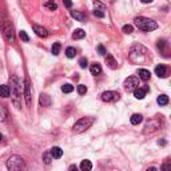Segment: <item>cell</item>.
Returning a JSON list of instances; mask_svg holds the SVG:
<instances>
[{
    "instance_id": "4dcf8cb0",
    "label": "cell",
    "mask_w": 171,
    "mask_h": 171,
    "mask_svg": "<svg viewBox=\"0 0 171 171\" xmlns=\"http://www.w3.org/2000/svg\"><path fill=\"white\" fill-rule=\"evenodd\" d=\"M79 65H80V68H86L87 65H88L87 58H80V59H79Z\"/></svg>"
},
{
    "instance_id": "8d00e7d4",
    "label": "cell",
    "mask_w": 171,
    "mask_h": 171,
    "mask_svg": "<svg viewBox=\"0 0 171 171\" xmlns=\"http://www.w3.org/2000/svg\"><path fill=\"white\" fill-rule=\"evenodd\" d=\"M68 171H79V169H78V166L71 165V166H70V169H68Z\"/></svg>"
},
{
    "instance_id": "1f68e13d",
    "label": "cell",
    "mask_w": 171,
    "mask_h": 171,
    "mask_svg": "<svg viewBox=\"0 0 171 171\" xmlns=\"http://www.w3.org/2000/svg\"><path fill=\"white\" fill-rule=\"evenodd\" d=\"M19 36H20V39H21L23 42H25V43L30 42V38H28V35L25 34V31H20V32H19Z\"/></svg>"
},
{
    "instance_id": "f35d334b",
    "label": "cell",
    "mask_w": 171,
    "mask_h": 171,
    "mask_svg": "<svg viewBox=\"0 0 171 171\" xmlns=\"http://www.w3.org/2000/svg\"><path fill=\"white\" fill-rule=\"evenodd\" d=\"M140 2H142V3H144V4H147V3H151L152 0H140Z\"/></svg>"
},
{
    "instance_id": "8fae6325",
    "label": "cell",
    "mask_w": 171,
    "mask_h": 171,
    "mask_svg": "<svg viewBox=\"0 0 171 171\" xmlns=\"http://www.w3.org/2000/svg\"><path fill=\"white\" fill-rule=\"evenodd\" d=\"M155 74L158 75L159 78H166V76H167V68H166V65H163V64L156 65V67H155Z\"/></svg>"
},
{
    "instance_id": "60d3db41",
    "label": "cell",
    "mask_w": 171,
    "mask_h": 171,
    "mask_svg": "<svg viewBox=\"0 0 171 171\" xmlns=\"http://www.w3.org/2000/svg\"><path fill=\"white\" fill-rule=\"evenodd\" d=\"M3 139V135H2V134H0V140H2Z\"/></svg>"
},
{
    "instance_id": "7c38bea8",
    "label": "cell",
    "mask_w": 171,
    "mask_h": 171,
    "mask_svg": "<svg viewBox=\"0 0 171 171\" xmlns=\"http://www.w3.org/2000/svg\"><path fill=\"white\" fill-rule=\"evenodd\" d=\"M51 156H52V159H59L63 156V150H61L60 147H52L50 151Z\"/></svg>"
},
{
    "instance_id": "30bf717a",
    "label": "cell",
    "mask_w": 171,
    "mask_h": 171,
    "mask_svg": "<svg viewBox=\"0 0 171 171\" xmlns=\"http://www.w3.org/2000/svg\"><path fill=\"white\" fill-rule=\"evenodd\" d=\"M32 28H34V31H35V34L39 36V38H47L48 36V31L46 30V28H43L40 27V25H32Z\"/></svg>"
},
{
    "instance_id": "f546056e",
    "label": "cell",
    "mask_w": 171,
    "mask_h": 171,
    "mask_svg": "<svg viewBox=\"0 0 171 171\" xmlns=\"http://www.w3.org/2000/svg\"><path fill=\"white\" fill-rule=\"evenodd\" d=\"M86 92H87V87L84 84H79L78 86V94L79 95H84Z\"/></svg>"
},
{
    "instance_id": "8992f818",
    "label": "cell",
    "mask_w": 171,
    "mask_h": 171,
    "mask_svg": "<svg viewBox=\"0 0 171 171\" xmlns=\"http://www.w3.org/2000/svg\"><path fill=\"white\" fill-rule=\"evenodd\" d=\"M139 87V79L136 76H128V78L125 80V88L126 91H134Z\"/></svg>"
},
{
    "instance_id": "2e32d148",
    "label": "cell",
    "mask_w": 171,
    "mask_h": 171,
    "mask_svg": "<svg viewBox=\"0 0 171 171\" xmlns=\"http://www.w3.org/2000/svg\"><path fill=\"white\" fill-rule=\"evenodd\" d=\"M132 92H134V96H135L136 99H139V100H140V99H143V98L146 96V91H144L143 88H140V87H138V88H136V90H134Z\"/></svg>"
},
{
    "instance_id": "3957f363",
    "label": "cell",
    "mask_w": 171,
    "mask_h": 171,
    "mask_svg": "<svg viewBox=\"0 0 171 171\" xmlns=\"http://www.w3.org/2000/svg\"><path fill=\"white\" fill-rule=\"evenodd\" d=\"M134 23L139 30L142 31H154L158 28V24L155 23L154 20L148 19V17H144V16H139V17H135V20H134Z\"/></svg>"
},
{
    "instance_id": "d6a6232c",
    "label": "cell",
    "mask_w": 171,
    "mask_h": 171,
    "mask_svg": "<svg viewBox=\"0 0 171 171\" xmlns=\"http://www.w3.org/2000/svg\"><path fill=\"white\" fill-rule=\"evenodd\" d=\"M161 170H162V171H171V165H170L169 162L163 163L162 167H161Z\"/></svg>"
},
{
    "instance_id": "d4e9b609",
    "label": "cell",
    "mask_w": 171,
    "mask_h": 171,
    "mask_svg": "<svg viewBox=\"0 0 171 171\" xmlns=\"http://www.w3.org/2000/svg\"><path fill=\"white\" fill-rule=\"evenodd\" d=\"M60 48H61V46H60V43H54V46H52V54L55 56H58L60 54Z\"/></svg>"
},
{
    "instance_id": "4fadbf2b",
    "label": "cell",
    "mask_w": 171,
    "mask_h": 171,
    "mask_svg": "<svg viewBox=\"0 0 171 171\" xmlns=\"http://www.w3.org/2000/svg\"><path fill=\"white\" fill-rule=\"evenodd\" d=\"M138 75H139V79H142V80H144V82L148 80L151 76L150 71L146 70V68H139V70H138Z\"/></svg>"
},
{
    "instance_id": "7402d4cb",
    "label": "cell",
    "mask_w": 171,
    "mask_h": 171,
    "mask_svg": "<svg viewBox=\"0 0 171 171\" xmlns=\"http://www.w3.org/2000/svg\"><path fill=\"white\" fill-rule=\"evenodd\" d=\"M7 116H8V111H7V108L0 104V122H4L7 119Z\"/></svg>"
},
{
    "instance_id": "74e56055",
    "label": "cell",
    "mask_w": 171,
    "mask_h": 171,
    "mask_svg": "<svg viewBox=\"0 0 171 171\" xmlns=\"http://www.w3.org/2000/svg\"><path fill=\"white\" fill-rule=\"evenodd\" d=\"M146 171H158V170H156L155 167H148V169H147Z\"/></svg>"
},
{
    "instance_id": "5b68a950",
    "label": "cell",
    "mask_w": 171,
    "mask_h": 171,
    "mask_svg": "<svg viewBox=\"0 0 171 171\" xmlns=\"http://www.w3.org/2000/svg\"><path fill=\"white\" fill-rule=\"evenodd\" d=\"M3 34H4L6 39L9 43H15V32H13V27L8 20H6L4 24H3Z\"/></svg>"
},
{
    "instance_id": "836d02e7",
    "label": "cell",
    "mask_w": 171,
    "mask_h": 171,
    "mask_svg": "<svg viewBox=\"0 0 171 171\" xmlns=\"http://www.w3.org/2000/svg\"><path fill=\"white\" fill-rule=\"evenodd\" d=\"M94 15H95L96 17H104V12H102L100 9H94Z\"/></svg>"
},
{
    "instance_id": "d6986e66",
    "label": "cell",
    "mask_w": 171,
    "mask_h": 171,
    "mask_svg": "<svg viewBox=\"0 0 171 171\" xmlns=\"http://www.w3.org/2000/svg\"><path fill=\"white\" fill-rule=\"evenodd\" d=\"M142 121H143V116H142L140 114H134L132 116H131V119H130L131 125H134V126L139 125V123H140Z\"/></svg>"
},
{
    "instance_id": "277c9868",
    "label": "cell",
    "mask_w": 171,
    "mask_h": 171,
    "mask_svg": "<svg viewBox=\"0 0 171 171\" xmlns=\"http://www.w3.org/2000/svg\"><path fill=\"white\" fill-rule=\"evenodd\" d=\"M92 123H94V118H90V116H87V118H80L78 122L74 125V132L76 134H80L83 132V131H86V130H88L91 126H92Z\"/></svg>"
},
{
    "instance_id": "5bb4252c",
    "label": "cell",
    "mask_w": 171,
    "mask_h": 171,
    "mask_svg": "<svg viewBox=\"0 0 171 171\" xmlns=\"http://www.w3.org/2000/svg\"><path fill=\"white\" fill-rule=\"evenodd\" d=\"M39 102L43 107H50L51 106V98L47 95V94H42L40 98H39Z\"/></svg>"
},
{
    "instance_id": "cb8c5ba5",
    "label": "cell",
    "mask_w": 171,
    "mask_h": 171,
    "mask_svg": "<svg viewBox=\"0 0 171 171\" xmlns=\"http://www.w3.org/2000/svg\"><path fill=\"white\" fill-rule=\"evenodd\" d=\"M65 55H67V58L72 59V58H75V55H76V50L74 47H68V48L65 50Z\"/></svg>"
},
{
    "instance_id": "9a60e30c",
    "label": "cell",
    "mask_w": 171,
    "mask_h": 171,
    "mask_svg": "<svg viewBox=\"0 0 171 171\" xmlns=\"http://www.w3.org/2000/svg\"><path fill=\"white\" fill-rule=\"evenodd\" d=\"M106 63H107L108 67L112 68V70H115V68L118 67V63H116V60L114 59V56L110 55V54H107V56H106Z\"/></svg>"
},
{
    "instance_id": "ab89813d",
    "label": "cell",
    "mask_w": 171,
    "mask_h": 171,
    "mask_svg": "<svg viewBox=\"0 0 171 171\" xmlns=\"http://www.w3.org/2000/svg\"><path fill=\"white\" fill-rule=\"evenodd\" d=\"M158 143H159V144H162V146H165V144H166V142H165V140H159Z\"/></svg>"
},
{
    "instance_id": "9c48e42d",
    "label": "cell",
    "mask_w": 171,
    "mask_h": 171,
    "mask_svg": "<svg viewBox=\"0 0 171 171\" xmlns=\"http://www.w3.org/2000/svg\"><path fill=\"white\" fill-rule=\"evenodd\" d=\"M71 16L75 17L78 21H82V23H86L87 21V15L82 11H71Z\"/></svg>"
},
{
    "instance_id": "e0dca14e",
    "label": "cell",
    "mask_w": 171,
    "mask_h": 171,
    "mask_svg": "<svg viewBox=\"0 0 171 171\" xmlns=\"http://www.w3.org/2000/svg\"><path fill=\"white\" fill-rule=\"evenodd\" d=\"M91 169H92V163H91V161H88V159L82 161V163H80V170L82 171H91Z\"/></svg>"
},
{
    "instance_id": "6da1fadb",
    "label": "cell",
    "mask_w": 171,
    "mask_h": 171,
    "mask_svg": "<svg viewBox=\"0 0 171 171\" xmlns=\"http://www.w3.org/2000/svg\"><path fill=\"white\" fill-rule=\"evenodd\" d=\"M9 94L12 96V102L16 108H20V100H21V94H23V86L21 82L17 79V76L12 75L11 76V87H9Z\"/></svg>"
},
{
    "instance_id": "d590c367",
    "label": "cell",
    "mask_w": 171,
    "mask_h": 171,
    "mask_svg": "<svg viewBox=\"0 0 171 171\" xmlns=\"http://www.w3.org/2000/svg\"><path fill=\"white\" fill-rule=\"evenodd\" d=\"M63 4L67 7V8H71V7H72V2H71V0H63Z\"/></svg>"
},
{
    "instance_id": "52a82bcc",
    "label": "cell",
    "mask_w": 171,
    "mask_h": 171,
    "mask_svg": "<svg viewBox=\"0 0 171 171\" xmlns=\"http://www.w3.org/2000/svg\"><path fill=\"white\" fill-rule=\"evenodd\" d=\"M24 98H25V104H27V107H31L32 96H31V83H30V79H25V80H24Z\"/></svg>"
},
{
    "instance_id": "603a6c76",
    "label": "cell",
    "mask_w": 171,
    "mask_h": 171,
    "mask_svg": "<svg viewBox=\"0 0 171 171\" xmlns=\"http://www.w3.org/2000/svg\"><path fill=\"white\" fill-rule=\"evenodd\" d=\"M156 102H158V104H161V106H166V104L169 103V96L167 95H159Z\"/></svg>"
},
{
    "instance_id": "ba28073f",
    "label": "cell",
    "mask_w": 171,
    "mask_h": 171,
    "mask_svg": "<svg viewBox=\"0 0 171 171\" xmlns=\"http://www.w3.org/2000/svg\"><path fill=\"white\" fill-rule=\"evenodd\" d=\"M119 99H121V95L116 91H106L102 94V100L104 102H116Z\"/></svg>"
},
{
    "instance_id": "ac0fdd59",
    "label": "cell",
    "mask_w": 171,
    "mask_h": 171,
    "mask_svg": "<svg viewBox=\"0 0 171 171\" xmlns=\"http://www.w3.org/2000/svg\"><path fill=\"white\" fill-rule=\"evenodd\" d=\"M90 71H91V74H92V75H99L100 72H102L100 64H99V63H94V64H91Z\"/></svg>"
},
{
    "instance_id": "83f0119b",
    "label": "cell",
    "mask_w": 171,
    "mask_h": 171,
    "mask_svg": "<svg viewBox=\"0 0 171 171\" xmlns=\"http://www.w3.org/2000/svg\"><path fill=\"white\" fill-rule=\"evenodd\" d=\"M43 161H44L46 165H50L51 161H52V156H51L50 152H44V154H43Z\"/></svg>"
},
{
    "instance_id": "484cf974",
    "label": "cell",
    "mask_w": 171,
    "mask_h": 171,
    "mask_svg": "<svg viewBox=\"0 0 171 171\" xmlns=\"http://www.w3.org/2000/svg\"><path fill=\"white\" fill-rule=\"evenodd\" d=\"M46 7L48 9H51V11H55V9H58V6H56V3L54 2V0H48V2L46 3Z\"/></svg>"
},
{
    "instance_id": "4316f807",
    "label": "cell",
    "mask_w": 171,
    "mask_h": 171,
    "mask_svg": "<svg viewBox=\"0 0 171 171\" xmlns=\"http://www.w3.org/2000/svg\"><path fill=\"white\" fill-rule=\"evenodd\" d=\"M61 91H63L64 94H70V92H72L74 91V86H71V84H64L63 87H61Z\"/></svg>"
},
{
    "instance_id": "44dd1931",
    "label": "cell",
    "mask_w": 171,
    "mask_h": 171,
    "mask_svg": "<svg viewBox=\"0 0 171 171\" xmlns=\"http://www.w3.org/2000/svg\"><path fill=\"white\" fill-rule=\"evenodd\" d=\"M86 36V32L82 30V28H78V30L74 31V34H72V38L74 39H83Z\"/></svg>"
},
{
    "instance_id": "ffe728a7",
    "label": "cell",
    "mask_w": 171,
    "mask_h": 171,
    "mask_svg": "<svg viewBox=\"0 0 171 171\" xmlns=\"http://www.w3.org/2000/svg\"><path fill=\"white\" fill-rule=\"evenodd\" d=\"M0 96L2 98H8L9 96V86H0Z\"/></svg>"
},
{
    "instance_id": "7a4b0ae2",
    "label": "cell",
    "mask_w": 171,
    "mask_h": 171,
    "mask_svg": "<svg viewBox=\"0 0 171 171\" xmlns=\"http://www.w3.org/2000/svg\"><path fill=\"white\" fill-rule=\"evenodd\" d=\"M7 167H8V171H27L23 158L19 155L9 156L8 161H7Z\"/></svg>"
},
{
    "instance_id": "f1b7e54d",
    "label": "cell",
    "mask_w": 171,
    "mask_h": 171,
    "mask_svg": "<svg viewBox=\"0 0 171 171\" xmlns=\"http://www.w3.org/2000/svg\"><path fill=\"white\" fill-rule=\"evenodd\" d=\"M123 32H125V34H132L134 32V27L132 25H130V24H126V25H123Z\"/></svg>"
},
{
    "instance_id": "e575fe53",
    "label": "cell",
    "mask_w": 171,
    "mask_h": 171,
    "mask_svg": "<svg viewBox=\"0 0 171 171\" xmlns=\"http://www.w3.org/2000/svg\"><path fill=\"white\" fill-rule=\"evenodd\" d=\"M98 52H99L100 54V55H106V54H107V51H106V48H104V47L103 46H98Z\"/></svg>"
}]
</instances>
